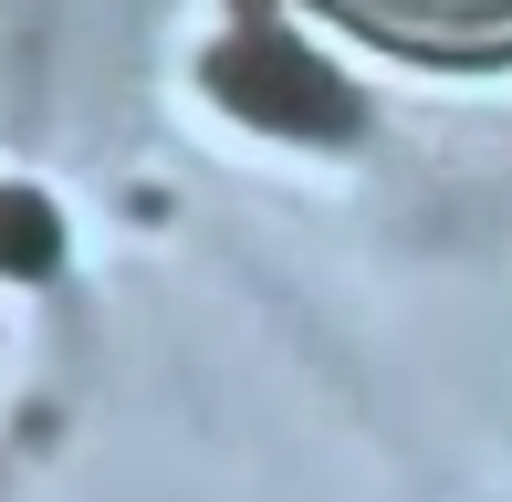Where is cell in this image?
Here are the masks:
<instances>
[{
  "instance_id": "7a4b0ae2",
  "label": "cell",
  "mask_w": 512,
  "mask_h": 502,
  "mask_svg": "<svg viewBox=\"0 0 512 502\" xmlns=\"http://www.w3.org/2000/svg\"><path fill=\"white\" fill-rule=\"evenodd\" d=\"M408 63H512V0H314Z\"/></svg>"
},
{
  "instance_id": "6da1fadb",
  "label": "cell",
  "mask_w": 512,
  "mask_h": 502,
  "mask_svg": "<svg viewBox=\"0 0 512 502\" xmlns=\"http://www.w3.org/2000/svg\"><path fill=\"white\" fill-rule=\"evenodd\" d=\"M209 95L230 105V116L272 126V136H356V95H345L335 63H314L293 32H272V21H251V32H230L220 53H209Z\"/></svg>"
}]
</instances>
